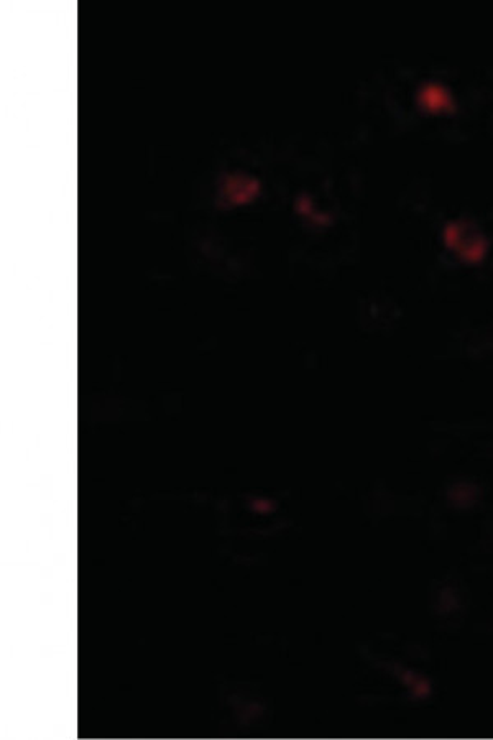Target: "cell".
<instances>
[{"label":"cell","mask_w":493,"mask_h":740,"mask_svg":"<svg viewBox=\"0 0 493 740\" xmlns=\"http://www.w3.org/2000/svg\"><path fill=\"white\" fill-rule=\"evenodd\" d=\"M421 99H422V104H424L429 111H436V112L447 109V106L450 104L449 94L444 93V91L441 89V86H437V84L426 86L424 91L421 93Z\"/></svg>","instance_id":"1"}]
</instances>
